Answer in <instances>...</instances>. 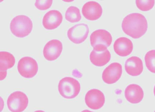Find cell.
Here are the masks:
<instances>
[{"instance_id": "6", "label": "cell", "mask_w": 155, "mask_h": 112, "mask_svg": "<svg viewBox=\"0 0 155 112\" xmlns=\"http://www.w3.org/2000/svg\"><path fill=\"white\" fill-rule=\"evenodd\" d=\"M18 70L20 74L26 78H31L36 74L38 66L36 61L32 58L25 57L19 61Z\"/></svg>"}, {"instance_id": "21", "label": "cell", "mask_w": 155, "mask_h": 112, "mask_svg": "<svg viewBox=\"0 0 155 112\" xmlns=\"http://www.w3.org/2000/svg\"><path fill=\"white\" fill-rule=\"evenodd\" d=\"M52 0H36L35 5V7L41 10H46L51 5Z\"/></svg>"}, {"instance_id": "8", "label": "cell", "mask_w": 155, "mask_h": 112, "mask_svg": "<svg viewBox=\"0 0 155 112\" xmlns=\"http://www.w3.org/2000/svg\"><path fill=\"white\" fill-rule=\"evenodd\" d=\"M122 73V67L117 62L111 63L103 71L102 78L104 81L108 84L115 83L120 77Z\"/></svg>"}, {"instance_id": "20", "label": "cell", "mask_w": 155, "mask_h": 112, "mask_svg": "<svg viewBox=\"0 0 155 112\" xmlns=\"http://www.w3.org/2000/svg\"><path fill=\"white\" fill-rule=\"evenodd\" d=\"M154 0H136L137 8L141 11H146L152 9L154 5Z\"/></svg>"}, {"instance_id": "15", "label": "cell", "mask_w": 155, "mask_h": 112, "mask_svg": "<svg viewBox=\"0 0 155 112\" xmlns=\"http://www.w3.org/2000/svg\"><path fill=\"white\" fill-rule=\"evenodd\" d=\"M125 69L126 72L132 76H137L140 74L143 70L142 61L139 57L132 56L126 61Z\"/></svg>"}, {"instance_id": "24", "label": "cell", "mask_w": 155, "mask_h": 112, "mask_svg": "<svg viewBox=\"0 0 155 112\" xmlns=\"http://www.w3.org/2000/svg\"><path fill=\"white\" fill-rule=\"evenodd\" d=\"M153 92H154V95L155 96V86L154 87V88Z\"/></svg>"}, {"instance_id": "16", "label": "cell", "mask_w": 155, "mask_h": 112, "mask_svg": "<svg viewBox=\"0 0 155 112\" xmlns=\"http://www.w3.org/2000/svg\"><path fill=\"white\" fill-rule=\"evenodd\" d=\"M110 58V54L107 49L101 51L93 49L90 55L91 62L94 65L98 67L103 66L109 62Z\"/></svg>"}, {"instance_id": "17", "label": "cell", "mask_w": 155, "mask_h": 112, "mask_svg": "<svg viewBox=\"0 0 155 112\" xmlns=\"http://www.w3.org/2000/svg\"><path fill=\"white\" fill-rule=\"evenodd\" d=\"M15 63V59L13 55L6 51L0 52V70L1 71H6L12 68Z\"/></svg>"}, {"instance_id": "22", "label": "cell", "mask_w": 155, "mask_h": 112, "mask_svg": "<svg viewBox=\"0 0 155 112\" xmlns=\"http://www.w3.org/2000/svg\"><path fill=\"white\" fill-rule=\"evenodd\" d=\"M81 112H92V111H91L87 110H83Z\"/></svg>"}, {"instance_id": "23", "label": "cell", "mask_w": 155, "mask_h": 112, "mask_svg": "<svg viewBox=\"0 0 155 112\" xmlns=\"http://www.w3.org/2000/svg\"><path fill=\"white\" fill-rule=\"evenodd\" d=\"M34 112H45L41 110H38L36 111H35Z\"/></svg>"}, {"instance_id": "7", "label": "cell", "mask_w": 155, "mask_h": 112, "mask_svg": "<svg viewBox=\"0 0 155 112\" xmlns=\"http://www.w3.org/2000/svg\"><path fill=\"white\" fill-rule=\"evenodd\" d=\"M89 32L88 25L85 24H77L70 28L67 35L69 39L76 44L84 42L87 38Z\"/></svg>"}, {"instance_id": "10", "label": "cell", "mask_w": 155, "mask_h": 112, "mask_svg": "<svg viewBox=\"0 0 155 112\" xmlns=\"http://www.w3.org/2000/svg\"><path fill=\"white\" fill-rule=\"evenodd\" d=\"M62 48V44L60 41L57 39L50 40L46 43L44 47V56L48 60H54L59 56Z\"/></svg>"}, {"instance_id": "19", "label": "cell", "mask_w": 155, "mask_h": 112, "mask_svg": "<svg viewBox=\"0 0 155 112\" xmlns=\"http://www.w3.org/2000/svg\"><path fill=\"white\" fill-rule=\"evenodd\" d=\"M146 66L149 70L155 73V50L148 51L144 58Z\"/></svg>"}, {"instance_id": "25", "label": "cell", "mask_w": 155, "mask_h": 112, "mask_svg": "<svg viewBox=\"0 0 155 112\" xmlns=\"http://www.w3.org/2000/svg\"><path fill=\"white\" fill-rule=\"evenodd\" d=\"M154 112H155V110L154 111Z\"/></svg>"}, {"instance_id": "9", "label": "cell", "mask_w": 155, "mask_h": 112, "mask_svg": "<svg viewBox=\"0 0 155 112\" xmlns=\"http://www.w3.org/2000/svg\"><path fill=\"white\" fill-rule=\"evenodd\" d=\"M85 101L87 105L94 110L100 109L104 105L105 101L103 93L100 90L92 89L86 93Z\"/></svg>"}, {"instance_id": "4", "label": "cell", "mask_w": 155, "mask_h": 112, "mask_svg": "<svg viewBox=\"0 0 155 112\" xmlns=\"http://www.w3.org/2000/svg\"><path fill=\"white\" fill-rule=\"evenodd\" d=\"M111 35L104 29H98L93 32L90 36V43L94 49L101 51L107 49L111 44Z\"/></svg>"}, {"instance_id": "12", "label": "cell", "mask_w": 155, "mask_h": 112, "mask_svg": "<svg viewBox=\"0 0 155 112\" xmlns=\"http://www.w3.org/2000/svg\"><path fill=\"white\" fill-rule=\"evenodd\" d=\"M62 15L56 10H51L44 15L42 20L44 27L48 30H52L57 28L62 22Z\"/></svg>"}, {"instance_id": "18", "label": "cell", "mask_w": 155, "mask_h": 112, "mask_svg": "<svg viewBox=\"0 0 155 112\" xmlns=\"http://www.w3.org/2000/svg\"><path fill=\"white\" fill-rule=\"evenodd\" d=\"M81 18L79 9L75 6L69 7L65 13V19L71 23L79 21L81 19Z\"/></svg>"}, {"instance_id": "5", "label": "cell", "mask_w": 155, "mask_h": 112, "mask_svg": "<svg viewBox=\"0 0 155 112\" xmlns=\"http://www.w3.org/2000/svg\"><path fill=\"white\" fill-rule=\"evenodd\" d=\"M28 98L24 93L16 91L12 93L7 100L9 110L12 112H22L27 107Z\"/></svg>"}, {"instance_id": "13", "label": "cell", "mask_w": 155, "mask_h": 112, "mask_svg": "<svg viewBox=\"0 0 155 112\" xmlns=\"http://www.w3.org/2000/svg\"><path fill=\"white\" fill-rule=\"evenodd\" d=\"M133 45L131 41L127 38L121 37L117 38L114 44V49L118 55L125 57L132 52Z\"/></svg>"}, {"instance_id": "1", "label": "cell", "mask_w": 155, "mask_h": 112, "mask_svg": "<svg viewBox=\"0 0 155 112\" xmlns=\"http://www.w3.org/2000/svg\"><path fill=\"white\" fill-rule=\"evenodd\" d=\"M147 22L145 17L139 13H132L123 19L122 28L123 31L134 38L142 36L147 29Z\"/></svg>"}, {"instance_id": "11", "label": "cell", "mask_w": 155, "mask_h": 112, "mask_svg": "<svg viewBox=\"0 0 155 112\" xmlns=\"http://www.w3.org/2000/svg\"><path fill=\"white\" fill-rule=\"evenodd\" d=\"M102 8L101 5L95 1H89L83 6L82 13L84 17L89 20H95L99 18L102 14Z\"/></svg>"}, {"instance_id": "14", "label": "cell", "mask_w": 155, "mask_h": 112, "mask_svg": "<svg viewBox=\"0 0 155 112\" xmlns=\"http://www.w3.org/2000/svg\"><path fill=\"white\" fill-rule=\"evenodd\" d=\"M125 96L127 100L132 104H137L140 102L143 97V92L142 88L139 85L131 84L126 88Z\"/></svg>"}, {"instance_id": "3", "label": "cell", "mask_w": 155, "mask_h": 112, "mask_svg": "<svg viewBox=\"0 0 155 112\" xmlns=\"http://www.w3.org/2000/svg\"><path fill=\"white\" fill-rule=\"evenodd\" d=\"M80 84L75 79L70 77L62 78L58 85V90L61 95L64 98L72 99L79 94Z\"/></svg>"}, {"instance_id": "2", "label": "cell", "mask_w": 155, "mask_h": 112, "mask_svg": "<svg viewBox=\"0 0 155 112\" xmlns=\"http://www.w3.org/2000/svg\"><path fill=\"white\" fill-rule=\"evenodd\" d=\"M33 27L32 22L28 17L19 15L11 21L10 29L12 33L16 37L23 38L31 32Z\"/></svg>"}]
</instances>
